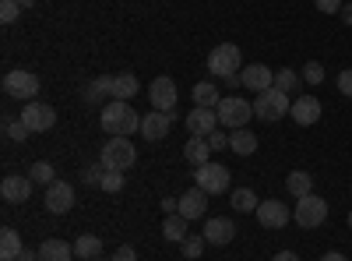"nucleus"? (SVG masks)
I'll list each match as a JSON object with an SVG mask.
<instances>
[{
  "instance_id": "f257e3e1",
  "label": "nucleus",
  "mask_w": 352,
  "mask_h": 261,
  "mask_svg": "<svg viewBox=\"0 0 352 261\" xmlns=\"http://www.w3.org/2000/svg\"><path fill=\"white\" fill-rule=\"evenodd\" d=\"M99 121H102V131H109V138H113V134L127 138V134L141 131V117H138V109H134L131 103H124V99H113V103H106Z\"/></svg>"
},
{
  "instance_id": "f03ea898",
  "label": "nucleus",
  "mask_w": 352,
  "mask_h": 261,
  "mask_svg": "<svg viewBox=\"0 0 352 261\" xmlns=\"http://www.w3.org/2000/svg\"><path fill=\"white\" fill-rule=\"evenodd\" d=\"M289 109H292V99L285 92H278L275 85H272V89H264V92H257V99H254V117L268 121V124L289 117Z\"/></svg>"
},
{
  "instance_id": "7ed1b4c3",
  "label": "nucleus",
  "mask_w": 352,
  "mask_h": 261,
  "mask_svg": "<svg viewBox=\"0 0 352 261\" xmlns=\"http://www.w3.org/2000/svg\"><path fill=\"white\" fill-rule=\"evenodd\" d=\"M106 169H116V173H127V169H134V163H138V152H134V145L127 141V138H120V134H113L106 145H102V159H99Z\"/></svg>"
},
{
  "instance_id": "20e7f679",
  "label": "nucleus",
  "mask_w": 352,
  "mask_h": 261,
  "mask_svg": "<svg viewBox=\"0 0 352 261\" xmlns=\"http://www.w3.org/2000/svg\"><path fill=\"white\" fill-rule=\"evenodd\" d=\"M215 109H219V124L229 127V131L247 127L250 117H254V103H247L243 96H222V103Z\"/></svg>"
},
{
  "instance_id": "39448f33",
  "label": "nucleus",
  "mask_w": 352,
  "mask_h": 261,
  "mask_svg": "<svg viewBox=\"0 0 352 261\" xmlns=\"http://www.w3.org/2000/svg\"><path fill=\"white\" fill-rule=\"evenodd\" d=\"M240 64H243V53H240L236 43H219V46L208 53V74H215V78L240 74Z\"/></svg>"
},
{
  "instance_id": "423d86ee",
  "label": "nucleus",
  "mask_w": 352,
  "mask_h": 261,
  "mask_svg": "<svg viewBox=\"0 0 352 261\" xmlns=\"http://www.w3.org/2000/svg\"><path fill=\"white\" fill-rule=\"evenodd\" d=\"M229 169L222 166V163H204V166H197L194 169V184L204 191V194H222L226 187H229Z\"/></svg>"
},
{
  "instance_id": "0eeeda50",
  "label": "nucleus",
  "mask_w": 352,
  "mask_h": 261,
  "mask_svg": "<svg viewBox=\"0 0 352 261\" xmlns=\"http://www.w3.org/2000/svg\"><path fill=\"white\" fill-rule=\"evenodd\" d=\"M4 92L11 99H36L39 96V78L25 67H14V71L4 74Z\"/></svg>"
},
{
  "instance_id": "6e6552de",
  "label": "nucleus",
  "mask_w": 352,
  "mask_h": 261,
  "mask_svg": "<svg viewBox=\"0 0 352 261\" xmlns=\"http://www.w3.org/2000/svg\"><path fill=\"white\" fill-rule=\"evenodd\" d=\"M324 219H328V201H324V198H317V194L300 198L296 212H292V222H300L303 229H317Z\"/></svg>"
},
{
  "instance_id": "1a4fd4ad",
  "label": "nucleus",
  "mask_w": 352,
  "mask_h": 261,
  "mask_svg": "<svg viewBox=\"0 0 352 261\" xmlns=\"http://www.w3.org/2000/svg\"><path fill=\"white\" fill-rule=\"evenodd\" d=\"M74 209V187L67 180H53L46 187V212L50 216H67Z\"/></svg>"
},
{
  "instance_id": "9d476101",
  "label": "nucleus",
  "mask_w": 352,
  "mask_h": 261,
  "mask_svg": "<svg viewBox=\"0 0 352 261\" xmlns=\"http://www.w3.org/2000/svg\"><path fill=\"white\" fill-rule=\"evenodd\" d=\"M187 131L194 138H208L212 131H219V109L215 106H194L187 113Z\"/></svg>"
},
{
  "instance_id": "9b49d317",
  "label": "nucleus",
  "mask_w": 352,
  "mask_h": 261,
  "mask_svg": "<svg viewBox=\"0 0 352 261\" xmlns=\"http://www.w3.org/2000/svg\"><path fill=\"white\" fill-rule=\"evenodd\" d=\"M148 99L155 109L162 113H176V81L169 74H159L152 85H148Z\"/></svg>"
},
{
  "instance_id": "f8f14e48",
  "label": "nucleus",
  "mask_w": 352,
  "mask_h": 261,
  "mask_svg": "<svg viewBox=\"0 0 352 261\" xmlns=\"http://www.w3.org/2000/svg\"><path fill=\"white\" fill-rule=\"evenodd\" d=\"M21 121H25L28 131H50L56 124V109L50 103H28L21 109Z\"/></svg>"
},
{
  "instance_id": "ddd939ff",
  "label": "nucleus",
  "mask_w": 352,
  "mask_h": 261,
  "mask_svg": "<svg viewBox=\"0 0 352 261\" xmlns=\"http://www.w3.org/2000/svg\"><path fill=\"white\" fill-rule=\"evenodd\" d=\"M289 219H292V212L282 205L278 198H268V201H261V205H257V222L264 229H282Z\"/></svg>"
},
{
  "instance_id": "4468645a",
  "label": "nucleus",
  "mask_w": 352,
  "mask_h": 261,
  "mask_svg": "<svg viewBox=\"0 0 352 261\" xmlns=\"http://www.w3.org/2000/svg\"><path fill=\"white\" fill-rule=\"evenodd\" d=\"M201 237L208 240V244H215V247H226V244H232V237H236V222L226 219V216H215V219L204 222V233Z\"/></svg>"
},
{
  "instance_id": "2eb2a0df",
  "label": "nucleus",
  "mask_w": 352,
  "mask_h": 261,
  "mask_svg": "<svg viewBox=\"0 0 352 261\" xmlns=\"http://www.w3.org/2000/svg\"><path fill=\"white\" fill-rule=\"evenodd\" d=\"M173 117L176 113H162V109H152L148 117H141V134L148 138V141H162L173 127Z\"/></svg>"
},
{
  "instance_id": "dca6fc26",
  "label": "nucleus",
  "mask_w": 352,
  "mask_h": 261,
  "mask_svg": "<svg viewBox=\"0 0 352 261\" xmlns=\"http://www.w3.org/2000/svg\"><path fill=\"white\" fill-rule=\"evenodd\" d=\"M289 117L296 121L300 127H310V124H317V121H320V99H314V96H300V99H292Z\"/></svg>"
},
{
  "instance_id": "f3484780",
  "label": "nucleus",
  "mask_w": 352,
  "mask_h": 261,
  "mask_svg": "<svg viewBox=\"0 0 352 261\" xmlns=\"http://www.w3.org/2000/svg\"><path fill=\"white\" fill-rule=\"evenodd\" d=\"M204 212H208V194H204L197 184L187 187V191L180 194V216H184V219H201Z\"/></svg>"
},
{
  "instance_id": "a211bd4d",
  "label": "nucleus",
  "mask_w": 352,
  "mask_h": 261,
  "mask_svg": "<svg viewBox=\"0 0 352 261\" xmlns=\"http://www.w3.org/2000/svg\"><path fill=\"white\" fill-rule=\"evenodd\" d=\"M0 194H4L8 205H21V201L32 198V177H4Z\"/></svg>"
},
{
  "instance_id": "6ab92c4d",
  "label": "nucleus",
  "mask_w": 352,
  "mask_h": 261,
  "mask_svg": "<svg viewBox=\"0 0 352 261\" xmlns=\"http://www.w3.org/2000/svg\"><path fill=\"white\" fill-rule=\"evenodd\" d=\"M240 78H243V85L250 92H264V89L275 85V71L264 67V64H247V71H240Z\"/></svg>"
},
{
  "instance_id": "aec40b11",
  "label": "nucleus",
  "mask_w": 352,
  "mask_h": 261,
  "mask_svg": "<svg viewBox=\"0 0 352 261\" xmlns=\"http://www.w3.org/2000/svg\"><path fill=\"white\" fill-rule=\"evenodd\" d=\"M39 261H74V244L43 240V244H39Z\"/></svg>"
},
{
  "instance_id": "412c9836",
  "label": "nucleus",
  "mask_w": 352,
  "mask_h": 261,
  "mask_svg": "<svg viewBox=\"0 0 352 261\" xmlns=\"http://www.w3.org/2000/svg\"><path fill=\"white\" fill-rule=\"evenodd\" d=\"M109 96H113V99H124V103L134 99V96H138V74H127V71H124V74H113Z\"/></svg>"
},
{
  "instance_id": "4be33fe9",
  "label": "nucleus",
  "mask_w": 352,
  "mask_h": 261,
  "mask_svg": "<svg viewBox=\"0 0 352 261\" xmlns=\"http://www.w3.org/2000/svg\"><path fill=\"white\" fill-rule=\"evenodd\" d=\"M184 156H187V163L197 169V166H204V163H212L208 156H212V149H208V138H187V145H184Z\"/></svg>"
},
{
  "instance_id": "5701e85b",
  "label": "nucleus",
  "mask_w": 352,
  "mask_h": 261,
  "mask_svg": "<svg viewBox=\"0 0 352 261\" xmlns=\"http://www.w3.org/2000/svg\"><path fill=\"white\" fill-rule=\"evenodd\" d=\"M229 149L236 152V156H250V152H257V134H254L250 127L232 131V134H229Z\"/></svg>"
},
{
  "instance_id": "b1692460",
  "label": "nucleus",
  "mask_w": 352,
  "mask_h": 261,
  "mask_svg": "<svg viewBox=\"0 0 352 261\" xmlns=\"http://www.w3.org/2000/svg\"><path fill=\"white\" fill-rule=\"evenodd\" d=\"M285 191L296 194V198H307V194H314V177H310L307 169H292L289 177H285Z\"/></svg>"
},
{
  "instance_id": "393cba45",
  "label": "nucleus",
  "mask_w": 352,
  "mask_h": 261,
  "mask_svg": "<svg viewBox=\"0 0 352 261\" xmlns=\"http://www.w3.org/2000/svg\"><path fill=\"white\" fill-rule=\"evenodd\" d=\"M74 258H81V261L102 258V240H99L96 233H85V237H78V240H74Z\"/></svg>"
},
{
  "instance_id": "a878e982",
  "label": "nucleus",
  "mask_w": 352,
  "mask_h": 261,
  "mask_svg": "<svg viewBox=\"0 0 352 261\" xmlns=\"http://www.w3.org/2000/svg\"><path fill=\"white\" fill-rule=\"evenodd\" d=\"M187 222H190V219H184L180 212H176V216H166V222H162V237L173 240V244H184V240H187Z\"/></svg>"
},
{
  "instance_id": "bb28decb",
  "label": "nucleus",
  "mask_w": 352,
  "mask_h": 261,
  "mask_svg": "<svg viewBox=\"0 0 352 261\" xmlns=\"http://www.w3.org/2000/svg\"><path fill=\"white\" fill-rule=\"evenodd\" d=\"M21 237L14 233V229L11 226H4V233H0V258H4V261H14V258H21Z\"/></svg>"
},
{
  "instance_id": "cd10ccee",
  "label": "nucleus",
  "mask_w": 352,
  "mask_h": 261,
  "mask_svg": "<svg viewBox=\"0 0 352 261\" xmlns=\"http://www.w3.org/2000/svg\"><path fill=\"white\" fill-rule=\"evenodd\" d=\"M194 103H197V106H219V103H222L219 85H215V81H197V85H194Z\"/></svg>"
},
{
  "instance_id": "c85d7f7f",
  "label": "nucleus",
  "mask_w": 352,
  "mask_h": 261,
  "mask_svg": "<svg viewBox=\"0 0 352 261\" xmlns=\"http://www.w3.org/2000/svg\"><path fill=\"white\" fill-rule=\"evenodd\" d=\"M229 201H232V209H236V212H257V205H261L257 194H254L250 187H236Z\"/></svg>"
},
{
  "instance_id": "c756f323",
  "label": "nucleus",
  "mask_w": 352,
  "mask_h": 261,
  "mask_svg": "<svg viewBox=\"0 0 352 261\" xmlns=\"http://www.w3.org/2000/svg\"><path fill=\"white\" fill-rule=\"evenodd\" d=\"M296 85H300V74L292 71V67H282V71H275V89H278V92L292 96V92H296Z\"/></svg>"
},
{
  "instance_id": "7c9ffc66",
  "label": "nucleus",
  "mask_w": 352,
  "mask_h": 261,
  "mask_svg": "<svg viewBox=\"0 0 352 261\" xmlns=\"http://www.w3.org/2000/svg\"><path fill=\"white\" fill-rule=\"evenodd\" d=\"M28 177H32V184H39V187H50V184L56 180V173H53V166H50V163H32Z\"/></svg>"
},
{
  "instance_id": "2f4dec72",
  "label": "nucleus",
  "mask_w": 352,
  "mask_h": 261,
  "mask_svg": "<svg viewBox=\"0 0 352 261\" xmlns=\"http://www.w3.org/2000/svg\"><path fill=\"white\" fill-rule=\"evenodd\" d=\"M109 81H113V78H106V74H102V78H96V81L85 89V103H99L102 96H109Z\"/></svg>"
},
{
  "instance_id": "473e14b6",
  "label": "nucleus",
  "mask_w": 352,
  "mask_h": 261,
  "mask_svg": "<svg viewBox=\"0 0 352 261\" xmlns=\"http://www.w3.org/2000/svg\"><path fill=\"white\" fill-rule=\"evenodd\" d=\"M106 194H116V191H124V173H116V169H106L102 173V184H99Z\"/></svg>"
},
{
  "instance_id": "72a5a7b5",
  "label": "nucleus",
  "mask_w": 352,
  "mask_h": 261,
  "mask_svg": "<svg viewBox=\"0 0 352 261\" xmlns=\"http://www.w3.org/2000/svg\"><path fill=\"white\" fill-rule=\"evenodd\" d=\"M18 18H21V4H18V0H0V21L11 25Z\"/></svg>"
},
{
  "instance_id": "f704fd0d",
  "label": "nucleus",
  "mask_w": 352,
  "mask_h": 261,
  "mask_svg": "<svg viewBox=\"0 0 352 261\" xmlns=\"http://www.w3.org/2000/svg\"><path fill=\"white\" fill-rule=\"evenodd\" d=\"M204 237H187L184 244H180V251H184V258H201V251H204Z\"/></svg>"
},
{
  "instance_id": "c9c22d12",
  "label": "nucleus",
  "mask_w": 352,
  "mask_h": 261,
  "mask_svg": "<svg viewBox=\"0 0 352 261\" xmlns=\"http://www.w3.org/2000/svg\"><path fill=\"white\" fill-rule=\"evenodd\" d=\"M4 131H8V138H11V141H25L28 134H32V131L25 127V121H8V124H4Z\"/></svg>"
},
{
  "instance_id": "e433bc0d",
  "label": "nucleus",
  "mask_w": 352,
  "mask_h": 261,
  "mask_svg": "<svg viewBox=\"0 0 352 261\" xmlns=\"http://www.w3.org/2000/svg\"><path fill=\"white\" fill-rule=\"evenodd\" d=\"M303 81H310V85H320V81H324V67H320L317 61H310V64L303 67Z\"/></svg>"
},
{
  "instance_id": "4c0bfd02",
  "label": "nucleus",
  "mask_w": 352,
  "mask_h": 261,
  "mask_svg": "<svg viewBox=\"0 0 352 261\" xmlns=\"http://www.w3.org/2000/svg\"><path fill=\"white\" fill-rule=\"evenodd\" d=\"M314 4H317L320 14H338L345 8V0H314Z\"/></svg>"
},
{
  "instance_id": "58836bf2",
  "label": "nucleus",
  "mask_w": 352,
  "mask_h": 261,
  "mask_svg": "<svg viewBox=\"0 0 352 261\" xmlns=\"http://www.w3.org/2000/svg\"><path fill=\"white\" fill-rule=\"evenodd\" d=\"M226 145H229V134H222V131H212V134H208V149H212V152H222Z\"/></svg>"
},
{
  "instance_id": "ea45409f",
  "label": "nucleus",
  "mask_w": 352,
  "mask_h": 261,
  "mask_svg": "<svg viewBox=\"0 0 352 261\" xmlns=\"http://www.w3.org/2000/svg\"><path fill=\"white\" fill-rule=\"evenodd\" d=\"M338 92L352 99V67H345V71L338 74Z\"/></svg>"
},
{
  "instance_id": "a19ab883",
  "label": "nucleus",
  "mask_w": 352,
  "mask_h": 261,
  "mask_svg": "<svg viewBox=\"0 0 352 261\" xmlns=\"http://www.w3.org/2000/svg\"><path fill=\"white\" fill-rule=\"evenodd\" d=\"M109 261H138V251H134L131 244H124V247H116V254H113Z\"/></svg>"
},
{
  "instance_id": "79ce46f5",
  "label": "nucleus",
  "mask_w": 352,
  "mask_h": 261,
  "mask_svg": "<svg viewBox=\"0 0 352 261\" xmlns=\"http://www.w3.org/2000/svg\"><path fill=\"white\" fill-rule=\"evenodd\" d=\"M102 173H106L102 163H99V166H88V169H85V180H88V184H102Z\"/></svg>"
},
{
  "instance_id": "37998d69",
  "label": "nucleus",
  "mask_w": 352,
  "mask_h": 261,
  "mask_svg": "<svg viewBox=\"0 0 352 261\" xmlns=\"http://www.w3.org/2000/svg\"><path fill=\"white\" fill-rule=\"evenodd\" d=\"M272 261H300V258H296V254H292V251H278V254H275Z\"/></svg>"
},
{
  "instance_id": "c03bdc74",
  "label": "nucleus",
  "mask_w": 352,
  "mask_h": 261,
  "mask_svg": "<svg viewBox=\"0 0 352 261\" xmlns=\"http://www.w3.org/2000/svg\"><path fill=\"white\" fill-rule=\"evenodd\" d=\"M320 261H345V254H338V251H331V254H324Z\"/></svg>"
},
{
  "instance_id": "a18cd8bd",
  "label": "nucleus",
  "mask_w": 352,
  "mask_h": 261,
  "mask_svg": "<svg viewBox=\"0 0 352 261\" xmlns=\"http://www.w3.org/2000/svg\"><path fill=\"white\" fill-rule=\"evenodd\" d=\"M342 14H345V25H352V4H345V8H342Z\"/></svg>"
},
{
  "instance_id": "49530a36",
  "label": "nucleus",
  "mask_w": 352,
  "mask_h": 261,
  "mask_svg": "<svg viewBox=\"0 0 352 261\" xmlns=\"http://www.w3.org/2000/svg\"><path fill=\"white\" fill-rule=\"evenodd\" d=\"M18 4H21V8H36V4H39V0H18Z\"/></svg>"
},
{
  "instance_id": "de8ad7c7",
  "label": "nucleus",
  "mask_w": 352,
  "mask_h": 261,
  "mask_svg": "<svg viewBox=\"0 0 352 261\" xmlns=\"http://www.w3.org/2000/svg\"><path fill=\"white\" fill-rule=\"evenodd\" d=\"M349 229H352V212H349Z\"/></svg>"
},
{
  "instance_id": "09e8293b",
  "label": "nucleus",
  "mask_w": 352,
  "mask_h": 261,
  "mask_svg": "<svg viewBox=\"0 0 352 261\" xmlns=\"http://www.w3.org/2000/svg\"><path fill=\"white\" fill-rule=\"evenodd\" d=\"M92 261H106V258H92Z\"/></svg>"
},
{
  "instance_id": "8fccbe9b",
  "label": "nucleus",
  "mask_w": 352,
  "mask_h": 261,
  "mask_svg": "<svg viewBox=\"0 0 352 261\" xmlns=\"http://www.w3.org/2000/svg\"><path fill=\"white\" fill-rule=\"evenodd\" d=\"M14 261H28V258H14Z\"/></svg>"
},
{
  "instance_id": "3c124183",
  "label": "nucleus",
  "mask_w": 352,
  "mask_h": 261,
  "mask_svg": "<svg viewBox=\"0 0 352 261\" xmlns=\"http://www.w3.org/2000/svg\"><path fill=\"white\" fill-rule=\"evenodd\" d=\"M349 191H352V187H349Z\"/></svg>"
}]
</instances>
